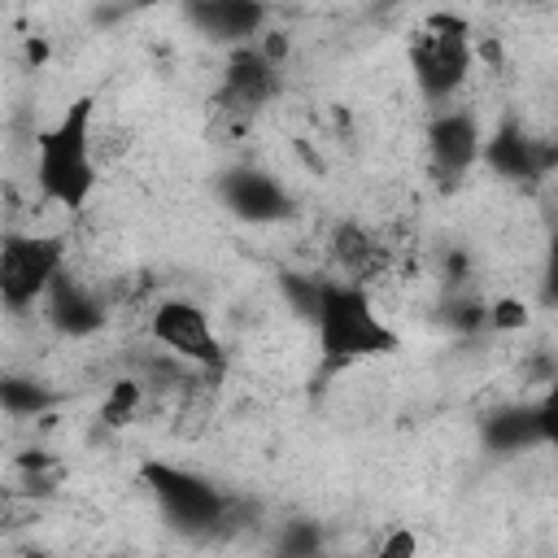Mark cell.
<instances>
[{
  "label": "cell",
  "instance_id": "obj_9",
  "mask_svg": "<svg viewBox=\"0 0 558 558\" xmlns=\"http://www.w3.org/2000/svg\"><path fill=\"white\" fill-rule=\"evenodd\" d=\"M39 305H44V318H48L61 336H70V340H87V336H96V331L109 323L105 296H100L96 288H87L70 266L57 270V279L48 283V292H44Z\"/></svg>",
  "mask_w": 558,
  "mask_h": 558
},
{
  "label": "cell",
  "instance_id": "obj_4",
  "mask_svg": "<svg viewBox=\"0 0 558 558\" xmlns=\"http://www.w3.org/2000/svg\"><path fill=\"white\" fill-rule=\"evenodd\" d=\"M140 475H144V488L153 493L157 510L179 532L209 536L222 523H231V497L214 480H205V475H196L187 466H174V462H144Z\"/></svg>",
  "mask_w": 558,
  "mask_h": 558
},
{
  "label": "cell",
  "instance_id": "obj_11",
  "mask_svg": "<svg viewBox=\"0 0 558 558\" xmlns=\"http://www.w3.org/2000/svg\"><path fill=\"white\" fill-rule=\"evenodd\" d=\"M183 17L205 35L209 44L235 48L253 44L266 31V0H183Z\"/></svg>",
  "mask_w": 558,
  "mask_h": 558
},
{
  "label": "cell",
  "instance_id": "obj_2",
  "mask_svg": "<svg viewBox=\"0 0 558 558\" xmlns=\"http://www.w3.org/2000/svg\"><path fill=\"white\" fill-rule=\"evenodd\" d=\"M310 327L318 336V357L327 371H344V366L388 357L401 349L397 327L388 318H379L366 283H353V279H323L318 283Z\"/></svg>",
  "mask_w": 558,
  "mask_h": 558
},
{
  "label": "cell",
  "instance_id": "obj_8",
  "mask_svg": "<svg viewBox=\"0 0 558 558\" xmlns=\"http://www.w3.org/2000/svg\"><path fill=\"white\" fill-rule=\"evenodd\" d=\"M279 92V61H270L257 44H235L222 65V87H218V109L235 113H257L275 100Z\"/></svg>",
  "mask_w": 558,
  "mask_h": 558
},
{
  "label": "cell",
  "instance_id": "obj_3",
  "mask_svg": "<svg viewBox=\"0 0 558 558\" xmlns=\"http://www.w3.org/2000/svg\"><path fill=\"white\" fill-rule=\"evenodd\" d=\"M405 61H410V74L418 83V92L432 100V105H449L466 74H471V26L466 17L458 13H432L423 17V26L410 35V48H405Z\"/></svg>",
  "mask_w": 558,
  "mask_h": 558
},
{
  "label": "cell",
  "instance_id": "obj_5",
  "mask_svg": "<svg viewBox=\"0 0 558 558\" xmlns=\"http://www.w3.org/2000/svg\"><path fill=\"white\" fill-rule=\"evenodd\" d=\"M65 266V240L44 231H4L0 235V305L22 318L31 314L57 270Z\"/></svg>",
  "mask_w": 558,
  "mask_h": 558
},
{
  "label": "cell",
  "instance_id": "obj_12",
  "mask_svg": "<svg viewBox=\"0 0 558 558\" xmlns=\"http://www.w3.org/2000/svg\"><path fill=\"white\" fill-rule=\"evenodd\" d=\"M480 161L493 166L501 179H541L554 166V148L545 140H532L523 122L506 118L488 140H480Z\"/></svg>",
  "mask_w": 558,
  "mask_h": 558
},
{
  "label": "cell",
  "instance_id": "obj_1",
  "mask_svg": "<svg viewBox=\"0 0 558 558\" xmlns=\"http://www.w3.org/2000/svg\"><path fill=\"white\" fill-rule=\"evenodd\" d=\"M96 96H78L61 109V118L35 131V187L48 205L65 214H83L100 174H96Z\"/></svg>",
  "mask_w": 558,
  "mask_h": 558
},
{
  "label": "cell",
  "instance_id": "obj_16",
  "mask_svg": "<svg viewBox=\"0 0 558 558\" xmlns=\"http://www.w3.org/2000/svg\"><path fill=\"white\" fill-rule=\"evenodd\" d=\"M144 379H113L109 384V392H105V401H100V418L109 423V427H126V423H135L140 418V405H144Z\"/></svg>",
  "mask_w": 558,
  "mask_h": 558
},
{
  "label": "cell",
  "instance_id": "obj_14",
  "mask_svg": "<svg viewBox=\"0 0 558 558\" xmlns=\"http://www.w3.org/2000/svg\"><path fill=\"white\" fill-rule=\"evenodd\" d=\"M554 427H549V405H514V410H501L484 423V440L501 453H514V449H527V445H549Z\"/></svg>",
  "mask_w": 558,
  "mask_h": 558
},
{
  "label": "cell",
  "instance_id": "obj_10",
  "mask_svg": "<svg viewBox=\"0 0 558 558\" xmlns=\"http://www.w3.org/2000/svg\"><path fill=\"white\" fill-rule=\"evenodd\" d=\"M480 118L462 105H445L427 122V157L440 179H462L480 161Z\"/></svg>",
  "mask_w": 558,
  "mask_h": 558
},
{
  "label": "cell",
  "instance_id": "obj_17",
  "mask_svg": "<svg viewBox=\"0 0 558 558\" xmlns=\"http://www.w3.org/2000/svg\"><path fill=\"white\" fill-rule=\"evenodd\" d=\"M523 323H527V305L514 301V296H497V301L488 305V314H484V327H488V331H514V327H523Z\"/></svg>",
  "mask_w": 558,
  "mask_h": 558
},
{
  "label": "cell",
  "instance_id": "obj_6",
  "mask_svg": "<svg viewBox=\"0 0 558 558\" xmlns=\"http://www.w3.org/2000/svg\"><path fill=\"white\" fill-rule=\"evenodd\" d=\"M148 340L161 353L179 357L183 366L205 371L209 379H218L227 371V349L214 331V318L187 296H161L148 310Z\"/></svg>",
  "mask_w": 558,
  "mask_h": 558
},
{
  "label": "cell",
  "instance_id": "obj_15",
  "mask_svg": "<svg viewBox=\"0 0 558 558\" xmlns=\"http://www.w3.org/2000/svg\"><path fill=\"white\" fill-rule=\"evenodd\" d=\"M52 388H44L35 375H9L0 371V410L13 414V418H31V414H44L52 410Z\"/></svg>",
  "mask_w": 558,
  "mask_h": 558
},
{
  "label": "cell",
  "instance_id": "obj_13",
  "mask_svg": "<svg viewBox=\"0 0 558 558\" xmlns=\"http://www.w3.org/2000/svg\"><path fill=\"white\" fill-rule=\"evenodd\" d=\"M327 253H331L340 279H353V283H371V279H379L388 270V244L375 231H366L362 222H353V218H340L331 227Z\"/></svg>",
  "mask_w": 558,
  "mask_h": 558
},
{
  "label": "cell",
  "instance_id": "obj_7",
  "mask_svg": "<svg viewBox=\"0 0 558 558\" xmlns=\"http://www.w3.org/2000/svg\"><path fill=\"white\" fill-rule=\"evenodd\" d=\"M218 201H222L240 222H253V227L283 222V218H292V214H296L292 192H288L275 174L253 170V166L222 170V179H218Z\"/></svg>",
  "mask_w": 558,
  "mask_h": 558
}]
</instances>
